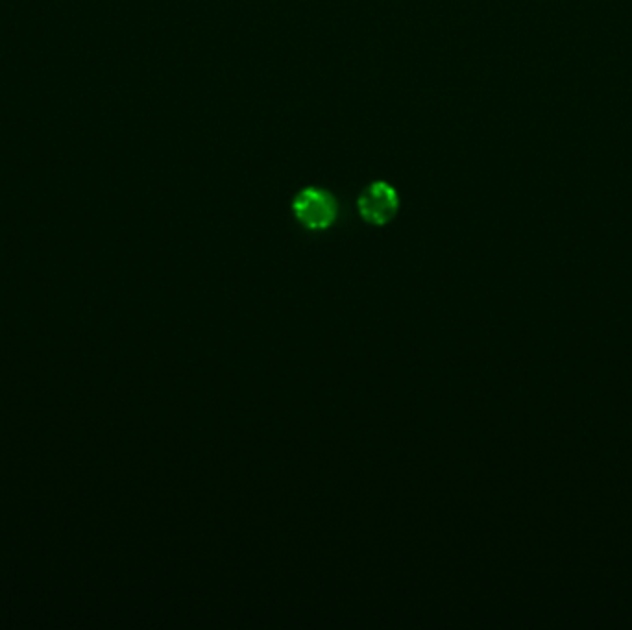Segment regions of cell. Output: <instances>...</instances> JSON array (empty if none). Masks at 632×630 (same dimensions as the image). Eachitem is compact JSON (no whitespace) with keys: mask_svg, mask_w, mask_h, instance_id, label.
<instances>
[{"mask_svg":"<svg viewBox=\"0 0 632 630\" xmlns=\"http://www.w3.org/2000/svg\"><path fill=\"white\" fill-rule=\"evenodd\" d=\"M291 211L305 231L324 233L339 219V202L326 189L307 187L292 198Z\"/></svg>","mask_w":632,"mask_h":630,"instance_id":"6da1fadb","label":"cell"},{"mask_svg":"<svg viewBox=\"0 0 632 630\" xmlns=\"http://www.w3.org/2000/svg\"><path fill=\"white\" fill-rule=\"evenodd\" d=\"M357 209L368 224L387 226L400 211V194L390 183H368L357 198Z\"/></svg>","mask_w":632,"mask_h":630,"instance_id":"7a4b0ae2","label":"cell"}]
</instances>
